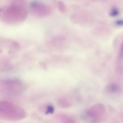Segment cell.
Listing matches in <instances>:
<instances>
[{
	"instance_id": "3",
	"label": "cell",
	"mask_w": 123,
	"mask_h": 123,
	"mask_svg": "<svg viewBox=\"0 0 123 123\" xmlns=\"http://www.w3.org/2000/svg\"><path fill=\"white\" fill-rule=\"evenodd\" d=\"M118 87L117 85L115 84H111L106 88V91L108 92H114L117 91Z\"/></svg>"
},
{
	"instance_id": "6",
	"label": "cell",
	"mask_w": 123,
	"mask_h": 123,
	"mask_svg": "<svg viewBox=\"0 0 123 123\" xmlns=\"http://www.w3.org/2000/svg\"><path fill=\"white\" fill-rule=\"evenodd\" d=\"M54 111V109L52 106L51 105L47 107L46 111L47 113H52Z\"/></svg>"
},
{
	"instance_id": "7",
	"label": "cell",
	"mask_w": 123,
	"mask_h": 123,
	"mask_svg": "<svg viewBox=\"0 0 123 123\" xmlns=\"http://www.w3.org/2000/svg\"><path fill=\"white\" fill-rule=\"evenodd\" d=\"M116 24L118 25H122V20L121 19L118 20L116 21Z\"/></svg>"
},
{
	"instance_id": "4",
	"label": "cell",
	"mask_w": 123,
	"mask_h": 123,
	"mask_svg": "<svg viewBox=\"0 0 123 123\" xmlns=\"http://www.w3.org/2000/svg\"><path fill=\"white\" fill-rule=\"evenodd\" d=\"M58 8L60 12L63 13L66 10V7L64 3L61 1H58L57 2Z\"/></svg>"
},
{
	"instance_id": "1",
	"label": "cell",
	"mask_w": 123,
	"mask_h": 123,
	"mask_svg": "<svg viewBox=\"0 0 123 123\" xmlns=\"http://www.w3.org/2000/svg\"><path fill=\"white\" fill-rule=\"evenodd\" d=\"M105 112V108L103 105L96 104L85 112L83 118L88 123H98L102 119Z\"/></svg>"
},
{
	"instance_id": "5",
	"label": "cell",
	"mask_w": 123,
	"mask_h": 123,
	"mask_svg": "<svg viewBox=\"0 0 123 123\" xmlns=\"http://www.w3.org/2000/svg\"><path fill=\"white\" fill-rule=\"evenodd\" d=\"M118 13V11L116 8H113L111 12L110 15L111 16H115L117 15Z\"/></svg>"
},
{
	"instance_id": "2",
	"label": "cell",
	"mask_w": 123,
	"mask_h": 123,
	"mask_svg": "<svg viewBox=\"0 0 123 123\" xmlns=\"http://www.w3.org/2000/svg\"><path fill=\"white\" fill-rule=\"evenodd\" d=\"M31 13L34 16L38 17H45L51 13L52 9L48 5L39 0H33L29 4Z\"/></svg>"
}]
</instances>
